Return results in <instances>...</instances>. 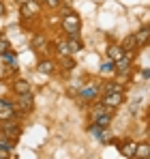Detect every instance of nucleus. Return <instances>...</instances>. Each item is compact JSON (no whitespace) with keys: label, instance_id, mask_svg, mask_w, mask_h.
<instances>
[{"label":"nucleus","instance_id":"obj_31","mask_svg":"<svg viewBox=\"0 0 150 159\" xmlns=\"http://www.w3.org/2000/svg\"><path fill=\"white\" fill-rule=\"evenodd\" d=\"M0 37H2V34H0Z\"/></svg>","mask_w":150,"mask_h":159},{"label":"nucleus","instance_id":"obj_7","mask_svg":"<svg viewBox=\"0 0 150 159\" xmlns=\"http://www.w3.org/2000/svg\"><path fill=\"white\" fill-rule=\"evenodd\" d=\"M37 71H39V73H45V75H51V73L56 71V62L50 60V58H41L39 65H37Z\"/></svg>","mask_w":150,"mask_h":159},{"label":"nucleus","instance_id":"obj_3","mask_svg":"<svg viewBox=\"0 0 150 159\" xmlns=\"http://www.w3.org/2000/svg\"><path fill=\"white\" fill-rule=\"evenodd\" d=\"M99 103L112 107V110H116V107H120L122 103H125V93H103V97L99 99Z\"/></svg>","mask_w":150,"mask_h":159},{"label":"nucleus","instance_id":"obj_1","mask_svg":"<svg viewBox=\"0 0 150 159\" xmlns=\"http://www.w3.org/2000/svg\"><path fill=\"white\" fill-rule=\"evenodd\" d=\"M79 28H82V20H79V15H64L62 17V30L69 34V37H79Z\"/></svg>","mask_w":150,"mask_h":159},{"label":"nucleus","instance_id":"obj_12","mask_svg":"<svg viewBox=\"0 0 150 159\" xmlns=\"http://www.w3.org/2000/svg\"><path fill=\"white\" fill-rule=\"evenodd\" d=\"M58 65L62 67V71H73L75 69V60L71 58V54L69 56H60L58 58Z\"/></svg>","mask_w":150,"mask_h":159},{"label":"nucleus","instance_id":"obj_17","mask_svg":"<svg viewBox=\"0 0 150 159\" xmlns=\"http://www.w3.org/2000/svg\"><path fill=\"white\" fill-rule=\"evenodd\" d=\"M148 153H150V144H137V151H135L137 159H148Z\"/></svg>","mask_w":150,"mask_h":159},{"label":"nucleus","instance_id":"obj_11","mask_svg":"<svg viewBox=\"0 0 150 159\" xmlns=\"http://www.w3.org/2000/svg\"><path fill=\"white\" fill-rule=\"evenodd\" d=\"M122 54H125V48H122V45H109V48H107V58H109L112 62L120 60Z\"/></svg>","mask_w":150,"mask_h":159},{"label":"nucleus","instance_id":"obj_10","mask_svg":"<svg viewBox=\"0 0 150 159\" xmlns=\"http://www.w3.org/2000/svg\"><path fill=\"white\" fill-rule=\"evenodd\" d=\"M30 90H32V86H30L28 80H15L13 82V93L15 95H24V93H30Z\"/></svg>","mask_w":150,"mask_h":159},{"label":"nucleus","instance_id":"obj_16","mask_svg":"<svg viewBox=\"0 0 150 159\" xmlns=\"http://www.w3.org/2000/svg\"><path fill=\"white\" fill-rule=\"evenodd\" d=\"M2 58H4V62H7V67H11V69H15V67H17V56H15V54L11 52V50H9V52H4V54H2Z\"/></svg>","mask_w":150,"mask_h":159},{"label":"nucleus","instance_id":"obj_18","mask_svg":"<svg viewBox=\"0 0 150 159\" xmlns=\"http://www.w3.org/2000/svg\"><path fill=\"white\" fill-rule=\"evenodd\" d=\"M122 48H125V52H133V50H137V45H135V37L131 34V37H126L125 43H122Z\"/></svg>","mask_w":150,"mask_h":159},{"label":"nucleus","instance_id":"obj_21","mask_svg":"<svg viewBox=\"0 0 150 159\" xmlns=\"http://www.w3.org/2000/svg\"><path fill=\"white\" fill-rule=\"evenodd\" d=\"M95 95H97V93H95V88H86V90L82 93V97H84V99H88V101H92V99H95Z\"/></svg>","mask_w":150,"mask_h":159},{"label":"nucleus","instance_id":"obj_26","mask_svg":"<svg viewBox=\"0 0 150 159\" xmlns=\"http://www.w3.org/2000/svg\"><path fill=\"white\" fill-rule=\"evenodd\" d=\"M144 78H150V69H144Z\"/></svg>","mask_w":150,"mask_h":159},{"label":"nucleus","instance_id":"obj_20","mask_svg":"<svg viewBox=\"0 0 150 159\" xmlns=\"http://www.w3.org/2000/svg\"><path fill=\"white\" fill-rule=\"evenodd\" d=\"M9 50H11V43H9L4 37H0V56H2L4 52H9Z\"/></svg>","mask_w":150,"mask_h":159},{"label":"nucleus","instance_id":"obj_25","mask_svg":"<svg viewBox=\"0 0 150 159\" xmlns=\"http://www.w3.org/2000/svg\"><path fill=\"white\" fill-rule=\"evenodd\" d=\"M4 13H7V7H4V2L0 0V15H4Z\"/></svg>","mask_w":150,"mask_h":159},{"label":"nucleus","instance_id":"obj_15","mask_svg":"<svg viewBox=\"0 0 150 159\" xmlns=\"http://www.w3.org/2000/svg\"><path fill=\"white\" fill-rule=\"evenodd\" d=\"M103 93H125V86L122 84H116V82H105Z\"/></svg>","mask_w":150,"mask_h":159},{"label":"nucleus","instance_id":"obj_28","mask_svg":"<svg viewBox=\"0 0 150 159\" xmlns=\"http://www.w3.org/2000/svg\"><path fill=\"white\" fill-rule=\"evenodd\" d=\"M146 135H148V140H150V127H148V131H146Z\"/></svg>","mask_w":150,"mask_h":159},{"label":"nucleus","instance_id":"obj_8","mask_svg":"<svg viewBox=\"0 0 150 159\" xmlns=\"http://www.w3.org/2000/svg\"><path fill=\"white\" fill-rule=\"evenodd\" d=\"M133 37H135V45H137V50L144 48V45L150 41V28H139Z\"/></svg>","mask_w":150,"mask_h":159},{"label":"nucleus","instance_id":"obj_23","mask_svg":"<svg viewBox=\"0 0 150 159\" xmlns=\"http://www.w3.org/2000/svg\"><path fill=\"white\" fill-rule=\"evenodd\" d=\"M45 2H47V7H54V9L60 7V0H45Z\"/></svg>","mask_w":150,"mask_h":159},{"label":"nucleus","instance_id":"obj_13","mask_svg":"<svg viewBox=\"0 0 150 159\" xmlns=\"http://www.w3.org/2000/svg\"><path fill=\"white\" fill-rule=\"evenodd\" d=\"M13 146H15V140H11V138H7V135H2V133H0V151L11 153V151H13Z\"/></svg>","mask_w":150,"mask_h":159},{"label":"nucleus","instance_id":"obj_27","mask_svg":"<svg viewBox=\"0 0 150 159\" xmlns=\"http://www.w3.org/2000/svg\"><path fill=\"white\" fill-rule=\"evenodd\" d=\"M26 2H28V0H17V4H26Z\"/></svg>","mask_w":150,"mask_h":159},{"label":"nucleus","instance_id":"obj_2","mask_svg":"<svg viewBox=\"0 0 150 159\" xmlns=\"http://www.w3.org/2000/svg\"><path fill=\"white\" fill-rule=\"evenodd\" d=\"M0 133L7 135V138H11V140H17L20 133H22V127H20V123H17V118L2 120V123H0Z\"/></svg>","mask_w":150,"mask_h":159},{"label":"nucleus","instance_id":"obj_19","mask_svg":"<svg viewBox=\"0 0 150 159\" xmlns=\"http://www.w3.org/2000/svg\"><path fill=\"white\" fill-rule=\"evenodd\" d=\"M56 52H58V56H69V45H67V41H58L56 43Z\"/></svg>","mask_w":150,"mask_h":159},{"label":"nucleus","instance_id":"obj_29","mask_svg":"<svg viewBox=\"0 0 150 159\" xmlns=\"http://www.w3.org/2000/svg\"><path fill=\"white\" fill-rule=\"evenodd\" d=\"M148 159H150V153H148Z\"/></svg>","mask_w":150,"mask_h":159},{"label":"nucleus","instance_id":"obj_30","mask_svg":"<svg viewBox=\"0 0 150 159\" xmlns=\"http://www.w3.org/2000/svg\"><path fill=\"white\" fill-rule=\"evenodd\" d=\"M148 114H150V110H148Z\"/></svg>","mask_w":150,"mask_h":159},{"label":"nucleus","instance_id":"obj_5","mask_svg":"<svg viewBox=\"0 0 150 159\" xmlns=\"http://www.w3.org/2000/svg\"><path fill=\"white\" fill-rule=\"evenodd\" d=\"M15 107H20L22 112H30V110L34 107V97H32V93L17 95V103H15Z\"/></svg>","mask_w":150,"mask_h":159},{"label":"nucleus","instance_id":"obj_9","mask_svg":"<svg viewBox=\"0 0 150 159\" xmlns=\"http://www.w3.org/2000/svg\"><path fill=\"white\" fill-rule=\"evenodd\" d=\"M135 151H137V142H133V140H126V142L120 144V153H122V157L133 159V157H135Z\"/></svg>","mask_w":150,"mask_h":159},{"label":"nucleus","instance_id":"obj_6","mask_svg":"<svg viewBox=\"0 0 150 159\" xmlns=\"http://www.w3.org/2000/svg\"><path fill=\"white\" fill-rule=\"evenodd\" d=\"M131 62H133V52H125L120 60H116V73H120V71H131Z\"/></svg>","mask_w":150,"mask_h":159},{"label":"nucleus","instance_id":"obj_4","mask_svg":"<svg viewBox=\"0 0 150 159\" xmlns=\"http://www.w3.org/2000/svg\"><path fill=\"white\" fill-rule=\"evenodd\" d=\"M20 11L24 17L30 20V17H37L41 13V4H39V0H28L26 4H20Z\"/></svg>","mask_w":150,"mask_h":159},{"label":"nucleus","instance_id":"obj_24","mask_svg":"<svg viewBox=\"0 0 150 159\" xmlns=\"http://www.w3.org/2000/svg\"><path fill=\"white\" fill-rule=\"evenodd\" d=\"M9 106H11L9 101H4V99H0V110H4V107H9Z\"/></svg>","mask_w":150,"mask_h":159},{"label":"nucleus","instance_id":"obj_14","mask_svg":"<svg viewBox=\"0 0 150 159\" xmlns=\"http://www.w3.org/2000/svg\"><path fill=\"white\" fill-rule=\"evenodd\" d=\"M67 45H69V52H71V54L82 52V41H79V37H69Z\"/></svg>","mask_w":150,"mask_h":159},{"label":"nucleus","instance_id":"obj_22","mask_svg":"<svg viewBox=\"0 0 150 159\" xmlns=\"http://www.w3.org/2000/svg\"><path fill=\"white\" fill-rule=\"evenodd\" d=\"M58 9H60V17H64V15H71V13H73V9L62 7V2H60V7H58Z\"/></svg>","mask_w":150,"mask_h":159}]
</instances>
